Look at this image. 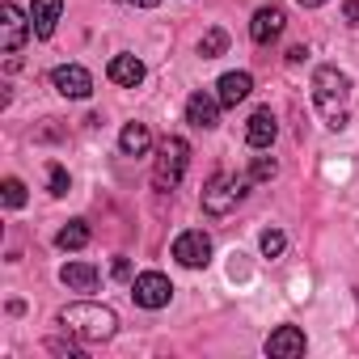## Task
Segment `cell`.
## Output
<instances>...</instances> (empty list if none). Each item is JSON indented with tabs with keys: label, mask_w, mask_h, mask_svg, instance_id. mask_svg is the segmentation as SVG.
I'll list each match as a JSON object with an SVG mask.
<instances>
[{
	"label": "cell",
	"mask_w": 359,
	"mask_h": 359,
	"mask_svg": "<svg viewBox=\"0 0 359 359\" xmlns=\"http://www.w3.org/2000/svg\"><path fill=\"white\" fill-rule=\"evenodd\" d=\"M60 325L81 342H110L118 334V317L106 304H68L60 313Z\"/></svg>",
	"instance_id": "cell-1"
},
{
	"label": "cell",
	"mask_w": 359,
	"mask_h": 359,
	"mask_svg": "<svg viewBox=\"0 0 359 359\" xmlns=\"http://www.w3.org/2000/svg\"><path fill=\"white\" fill-rule=\"evenodd\" d=\"M346 97H351V81H346V72H338V68H317L313 72V106L325 114V127H346Z\"/></svg>",
	"instance_id": "cell-2"
},
{
	"label": "cell",
	"mask_w": 359,
	"mask_h": 359,
	"mask_svg": "<svg viewBox=\"0 0 359 359\" xmlns=\"http://www.w3.org/2000/svg\"><path fill=\"white\" fill-rule=\"evenodd\" d=\"M191 165V144L182 135H165L156 144V165H152V187L156 191H173L182 182V173Z\"/></svg>",
	"instance_id": "cell-3"
},
{
	"label": "cell",
	"mask_w": 359,
	"mask_h": 359,
	"mask_svg": "<svg viewBox=\"0 0 359 359\" xmlns=\"http://www.w3.org/2000/svg\"><path fill=\"white\" fill-rule=\"evenodd\" d=\"M245 195V182H237L233 173H212L203 187V212L208 216H229Z\"/></svg>",
	"instance_id": "cell-4"
},
{
	"label": "cell",
	"mask_w": 359,
	"mask_h": 359,
	"mask_svg": "<svg viewBox=\"0 0 359 359\" xmlns=\"http://www.w3.org/2000/svg\"><path fill=\"white\" fill-rule=\"evenodd\" d=\"M131 296H135L140 309H165L169 296H173V283H169L161 271H144V275L131 279Z\"/></svg>",
	"instance_id": "cell-5"
},
{
	"label": "cell",
	"mask_w": 359,
	"mask_h": 359,
	"mask_svg": "<svg viewBox=\"0 0 359 359\" xmlns=\"http://www.w3.org/2000/svg\"><path fill=\"white\" fill-rule=\"evenodd\" d=\"M173 258L177 262H182V266H208L212 262V237L203 233V229H187L182 237H177L173 241Z\"/></svg>",
	"instance_id": "cell-6"
},
{
	"label": "cell",
	"mask_w": 359,
	"mask_h": 359,
	"mask_svg": "<svg viewBox=\"0 0 359 359\" xmlns=\"http://www.w3.org/2000/svg\"><path fill=\"white\" fill-rule=\"evenodd\" d=\"M30 34H34V26L26 22V13H22L18 5H5V9H0V47H5L9 55L22 51Z\"/></svg>",
	"instance_id": "cell-7"
},
{
	"label": "cell",
	"mask_w": 359,
	"mask_h": 359,
	"mask_svg": "<svg viewBox=\"0 0 359 359\" xmlns=\"http://www.w3.org/2000/svg\"><path fill=\"white\" fill-rule=\"evenodd\" d=\"M51 85H55L64 97H72V102H81V97L93 93V76H89L81 64H60V68L51 72Z\"/></svg>",
	"instance_id": "cell-8"
},
{
	"label": "cell",
	"mask_w": 359,
	"mask_h": 359,
	"mask_svg": "<svg viewBox=\"0 0 359 359\" xmlns=\"http://www.w3.org/2000/svg\"><path fill=\"white\" fill-rule=\"evenodd\" d=\"M266 355L271 359H300L304 355V330L300 325H279L266 338Z\"/></svg>",
	"instance_id": "cell-9"
},
{
	"label": "cell",
	"mask_w": 359,
	"mask_h": 359,
	"mask_svg": "<svg viewBox=\"0 0 359 359\" xmlns=\"http://www.w3.org/2000/svg\"><path fill=\"white\" fill-rule=\"evenodd\" d=\"M283 26H287V18H283V9H275V5H266V9H258L254 13V22H250V39L254 43H275L279 34H283Z\"/></svg>",
	"instance_id": "cell-10"
},
{
	"label": "cell",
	"mask_w": 359,
	"mask_h": 359,
	"mask_svg": "<svg viewBox=\"0 0 359 359\" xmlns=\"http://www.w3.org/2000/svg\"><path fill=\"white\" fill-rule=\"evenodd\" d=\"M187 123L212 131V127L220 123V97H212V93H191V102H187Z\"/></svg>",
	"instance_id": "cell-11"
},
{
	"label": "cell",
	"mask_w": 359,
	"mask_h": 359,
	"mask_svg": "<svg viewBox=\"0 0 359 359\" xmlns=\"http://www.w3.org/2000/svg\"><path fill=\"white\" fill-rule=\"evenodd\" d=\"M60 13H64V0H34V9H30L34 39H51L60 26Z\"/></svg>",
	"instance_id": "cell-12"
},
{
	"label": "cell",
	"mask_w": 359,
	"mask_h": 359,
	"mask_svg": "<svg viewBox=\"0 0 359 359\" xmlns=\"http://www.w3.org/2000/svg\"><path fill=\"white\" fill-rule=\"evenodd\" d=\"M275 135H279L275 114H271V110H254V114H250V123H245V140H250V148H271V144H275Z\"/></svg>",
	"instance_id": "cell-13"
},
{
	"label": "cell",
	"mask_w": 359,
	"mask_h": 359,
	"mask_svg": "<svg viewBox=\"0 0 359 359\" xmlns=\"http://www.w3.org/2000/svg\"><path fill=\"white\" fill-rule=\"evenodd\" d=\"M250 89H254V76L250 72H224L220 85H216V97H220V106H237V102L250 97Z\"/></svg>",
	"instance_id": "cell-14"
},
{
	"label": "cell",
	"mask_w": 359,
	"mask_h": 359,
	"mask_svg": "<svg viewBox=\"0 0 359 359\" xmlns=\"http://www.w3.org/2000/svg\"><path fill=\"white\" fill-rule=\"evenodd\" d=\"M106 76H110L114 85H123V89H135V85L144 81V64H140L135 55H114V60L106 64Z\"/></svg>",
	"instance_id": "cell-15"
},
{
	"label": "cell",
	"mask_w": 359,
	"mask_h": 359,
	"mask_svg": "<svg viewBox=\"0 0 359 359\" xmlns=\"http://www.w3.org/2000/svg\"><path fill=\"white\" fill-rule=\"evenodd\" d=\"M118 148H123L127 156H144V152L152 148V131H148V123H127V127L118 131Z\"/></svg>",
	"instance_id": "cell-16"
},
{
	"label": "cell",
	"mask_w": 359,
	"mask_h": 359,
	"mask_svg": "<svg viewBox=\"0 0 359 359\" xmlns=\"http://www.w3.org/2000/svg\"><path fill=\"white\" fill-rule=\"evenodd\" d=\"M60 279H64L72 292H93V287H97V271H93L89 262H68V266L60 271Z\"/></svg>",
	"instance_id": "cell-17"
},
{
	"label": "cell",
	"mask_w": 359,
	"mask_h": 359,
	"mask_svg": "<svg viewBox=\"0 0 359 359\" xmlns=\"http://www.w3.org/2000/svg\"><path fill=\"white\" fill-rule=\"evenodd\" d=\"M55 245H60V250H85V245H89V224H85V220H68V224L60 229Z\"/></svg>",
	"instance_id": "cell-18"
},
{
	"label": "cell",
	"mask_w": 359,
	"mask_h": 359,
	"mask_svg": "<svg viewBox=\"0 0 359 359\" xmlns=\"http://www.w3.org/2000/svg\"><path fill=\"white\" fill-rule=\"evenodd\" d=\"M224 51H229V34H224L220 26L199 39V55H203V60H216V55H224Z\"/></svg>",
	"instance_id": "cell-19"
},
{
	"label": "cell",
	"mask_w": 359,
	"mask_h": 359,
	"mask_svg": "<svg viewBox=\"0 0 359 359\" xmlns=\"http://www.w3.org/2000/svg\"><path fill=\"white\" fill-rule=\"evenodd\" d=\"M275 173H279L275 156H254V161H250V182H271Z\"/></svg>",
	"instance_id": "cell-20"
},
{
	"label": "cell",
	"mask_w": 359,
	"mask_h": 359,
	"mask_svg": "<svg viewBox=\"0 0 359 359\" xmlns=\"http://www.w3.org/2000/svg\"><path fill=\"white\" fill-rule=\"evenodd\" d=\"M47 187H51V195H55V199H60V195H68L72 177H68V169H64V165H51V169H47Z\"/></svg>",
	"instance_id": "cell-21"
},
{
	"label": "cell",
	"mask_w": 359,
	"mask_h": 359,
	"mask_svg": "<svg viewBox=\"0 0 359 359\" xmlns=\"http://www.w3.org/2000/svg\"><path fill=\"white\" fill-rule=\"evenodd\" d=\"M258 245H262V254H266V258H279V254H283V245H287V237H283L279 229H266Z\"/></svg>",
	"instance_id": "cell-22"
},
{
	"label": "cell",
	"mask_w": 359,
	"mask_h": 359,
	"mask_svg": "<svg viewBox=\"0 0 359 359\" xmlns=\"http://www.w3.org/2000/svg\"><path fill=\"white\" fill-rule=\"evenodd\" d=\"M22 203H26V187L18 182V177H5V208H13V212H18Z\"/></svg>",
	"instance_id": "cell-23"
},
{
	"label": "cell",
	"mask_w": 359,
	"mask_h": 359,
	"mask_svg": "<svg viewBox=\"0 0 359 359\" xmlns=\"http://www.w3.org/2000/svg\"><path fill=\"white\" fill-rule=\"evenodd\" d=\"M342 18H346L351 26H359V0H346V5H342Z\"/></svg>",
	"instance_id": "cell-24"
},
{
	"label": "cell",
	"mask_w": 359,
	"mask_h": 359,
	"mask_svg": "<svg viewBox=\"0 0 359 359\" xmlns=\"http://www.w3.org/2000/svg\"><path fill=\"white\" fill-rule=\"evenodd\" d=\"M114 279H131V262H127V258L114 262Z\"/></svg>",
	"instance_id": "cell-25"
},
{
	"label": "cell",
	"mask_w": 359,
	"mask_h": 359,
	"mask_svg": "<svg viewBox=\"0 0 359 359\" xmlns=\"http://www.w3.org/2000/svg\"><path fill=\"white\" fill-rule=\"evenodd\" d=\"M127 5H140V9H152V5H161V0H127Z\"/></svg>",
	"instance_id": "cell-26"
},
{
	"label": "cell",
	"mask_w": 359,
	"mask_h": 359,
	"mask_svg": "<svg viewBox=\"0 0 359 359\" xmlns=\"http://www.w3.org/2000/svg\"><path fill=\"white\" fill-rule=\"evenodd\" d=\"M300 5H304V9H317V5H325V0H300Z\"/></svg>",
	"instance_id": "cell-27"
}]
</instances>
